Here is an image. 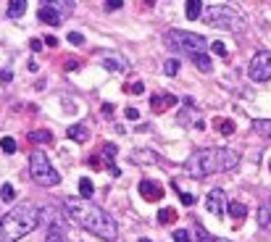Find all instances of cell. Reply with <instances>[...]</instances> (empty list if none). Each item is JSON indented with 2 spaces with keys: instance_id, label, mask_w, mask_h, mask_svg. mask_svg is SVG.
I'll use <instances>...</instances> for the list:
<instances>
[{
  "instance_id": "obj_1",
  "label": "cell",
  "mask_w": 271,
  "mask_h": 242,
  "mask_svg": "<svg viewBox=\"0 0 271 242\" xmlns=\"http://www.w3.org/2000/svg\"><path fill=\"white\" fill-rule=\"evenodd\" d=\"M64 205H66V216H69L74 224H79L82 229L98 234L100 239H116V237H118V224H116V219L108 216L103 208H98V205H93V203H84V200H79V198H66Z\"/></svg>"
},
{
  "instance_id": "obj_2",
  "label": "cell",
  "mask_w": 271,
  "mask_h": 242,
  "mask_svg": "<svg viewBox=\"0 0 271 242\" xmlns=\"http://www.w3.org/2000/svg\"><path fill=\"white\" fill-rule=\"evenodd\" d=\"M239 163V153L229 147H200L185 161V169L192 176H210L219 171H229Z\"/></svg>"
},
{
  "instance_id": "obj_3",
  "label": "cell",
  "mask_w": 271,
  "mask_h": 242,
  "mask_svg": "<svg viewBox=\"0 0 271 242\" xmlns=\"http://www.w3.org/2000/svg\"><path fill=\"white\" fill-rule=\"evenodd\" d=\"M40 219H42V210L35 205L11 208L8 214L0 219V242H19L32 229H37Z\"/></svg>"
},
{
  "instance_id": "obj_4",
  "label": "cell",
  "mask_w": 271,
  "mask_h": 242,
  "mask_svg": "<svg viewBox=\"0 0 271 242\" xmlns=\"http://www.w3.org/2000/svg\"><path fill=\"white\" fill-rule=\"evenodd\" d=\"M200 21H205L208 26H214V29H224V32H239V29L245 26V19L239 16L232 6H224V3L203 8Z\"/></svg>"
},
{
  "instance_id": "obj_5",
  "label": "cell",
  "mask_w": 271,
  "mask_h": 242,
  "mask_svg": "<svg viewBox=\"0 0 271 242\" xmlns=\"http://www.w3.org/2000/svg\"><path fill=\"white\" fill-rule=\"evenodd\" d=\"M166 45L176 53H185L190 58L205 53V40L195 32H182V29H169L166 32Z\"/></svg>"
},
{
  "instance_id": "obj_6",
  "label": "cell",
  "mask_w": 271,
  "mask_h": 242,
  "mask_svg": "<svg viewBox=\"0 0 271 242\" xmlns=\"http://www.w3.org/2000/svg\"><path fill=\"white\" fill-rule=\"evenodd\" d=\"M29 174H32V179L42 187H58L61 185V174L50 166L48 156H45L42 150H35V153L29 156Z\"/></svg>"
},
{
  "instance_id": "obj_7",
  "label": "cell",
  "mask_w": 271,
  "mask_h": 242,
  "mask_svg": "<svg viewBox=\"0 0 271 242\" xmlns=\"http://www.w3.org/2000/svg\"><path fill=\"white\" fill-rule=\"evenodd\" d=\"M248 74L253 82H268L271 79V53H255L250 66H248Z\"/></svg>"
},
{
  "instance_id": "obj_8",
  "label": "cell",
  "mask_w": 271,
  "mask_h": 242,
  "mask_svg": "<svg viewBox=\"0 0 271 242\" xmlns=\"http://www.w3.org/2000/svg\"><path fill=\"white\" fill-rule=\"evenodd\" d=\"M205 208L214 216H221L224 208H227V192H224L221 187H214V190L208 192V198H205Z\"/></svg>"
},
{
  "instance_id": "obj_9",
  "label": "cell",
  "mask_w": 271,
  "mask_h": 242,
  "mask_svg": "<svg viewBox=\"0 0 271 242\" xmlns=\"http://www.w3.org/2000/svg\"><path fill=\"white\" fill-rule=\"evenodd\" d=\"M137 187H140V195L145 200H150V203H158L163 198V187L158 185V182H153V179H142Z\"/></svg>"
},
{
  "instance_id": "obj_10",
  "label": "cell",
  "mask_w": 271,
  "mask_h": 242,
  "mask_svg": "<svg viewBox=\"0 0 271 242\" xmlns=\"http://www.w3.org/2000/svg\"><path fill=\"white\" fill-rule=\"evenodd\" d=\"M37 19H40V21H45L48 26H58V24L64 21V16L58 13V8H55L53 3H42V6H40V11H37Z\"/></svg>"
},
{
  "instance_id": "obj_11",
  "label": "cell",
  "mask_w": 271,
  "mask_h": 242,
  "mask_svg": "<svg viewBox=\"0 0 271 242\" xmlns=\"http://www.w3.org/2000/svg\"><path fill=\"white\" fill-rule=\"evenodd\" d=\"M100 153H103V158H105V166H108V171L113 174V176H118L122 174V169L113 163V156H116V145H111V142H105L103 147H100Z\"/></svg>"
},
{
  "instance_id": "obj_12",
  "label": "cell",
  "mask_w": 271,
  "mask_h": 242,
  "mask_svg": "<svg viewBox=\"0 0 271 242\" xmlns=\"http://www.w3.org/2000/svg\"><path fill=\"white\" fill-rule=\"evenodd\" d=\"M153 111L156 113H161V111H169V108H174L176 105V98L174 95H153Z\"/></svg>"
},
{
  "instance_id": "obj_13",
  "label": "cell",
  "mask_w": 271,
  "mask_h": 242,
  "mask_svg": "<svg viewBox=\"0 0 271 242\" xmlns=\"http://www.w3.org/2000/svg\"><path fill=\"white\" fill-rule=\"evenodd\" d=\"M132 161L134 163H161V158L153 153V150H134V153H132Z\"/></svg>"
},
{
  "instance_id": "obj_14",
  "label": "cell",
  "mask_w": 271,
  "mask_h": 242,
  "mask_svg": "<svg viewBox=\"0 0 271 242\" xmlns=\"http://www.w3.org/2000/svg\"><path fill=\"white\" fill-rule=\"evenodd\" d=\"M258 224H261V229L271 232V198H268V203H263L261 210H258Z\"/></svg>"
},
{
  "instance_id": "obj_15",
  "label": "cell",
  "mask_w": 271,
  "mask_h": 242,
  "mask_svg": "<svg viewBox=\"0 0 271 242\" xmlns=\"http://www.w3.org/2000/svg\"><path fill=\"white\" fill-rule=\"evenodd\" d=\"M103 66L113 71V74H124L127 71V64H124V58H103Z\"/></svg>"
},
{
  "instance_id": "obj_16",
  "label": "cell",
  "mask_w": 271,
  "mask_h": 242,
  "mask_svg": "<svg viewBox=\"0 0 271 242\" xmlns=\"http://www.w3.org/2000/svg\"><path fill=\"white\" fill-rule=\"evenodd\" d=\"M203 8H205V6L200 3V0H190V3L185 6L187 19H192V21H195V19H200V16H203Z\"/></svg>"
},
{
  "instance_id": "obj_17",
  "label": "cell",
  "mask_w": 271,
  "mask_h": 242,
  "mask_svg": "<svg viewBox=\"0 0 271 242\" xmlns=\"http://www.w3.org/2000/svg\"><path fill=\"white\" fill-rule=\"evenodd\" d=\"M87 137H89V132H87V127H69V140H74V142H87Z\"/></svg>"
},
{
  "instance_id": "obj_18",
  "label": "cell",
  "mask_w": 271,
  "mask_h": 242,
  "mask_svg": "<svg viewBox=\"0 0 271 242\" xmlns=\"http://www.w3.org/2000/svg\"><path fill=\"white\" fill-rule=\"evenodd\" d=\"M24 11H26L24 0H13V3H8V19H21Z\"/></svg>"
},
{
  "instance_id": "obj_19",
  "label": "cell",
  "mask_w": 271,
  "mask_h": 242,
  "mask_svg": "<svg viewBox=\"0 0 271 242\" xmlns=\"http://www.w3.org/2000/svg\"><path fill=\"white\" fill-rule=\"evenodd\" d=\"M214 124H216L219 134H224V137H229V134H234V121H232V118H216Z\"/></svg>"
},
{
  "instance_id": "obj_20",
  "label": "cell",
  "mask_w": 271,
  "mask_h": 242,
  "mask_svg": "<svg viewBox=\"0 0 271 242\" xmlns=\"http://www.w3.org/2000/svg\"><path fill=\"white\" fill-rule=\"evenodd\" d=\"M93 192H95L93 182H89L87 176H82V179H79V195H82L84 200H89V198H93Z\"/></svg>"
},
{
  "instance_id": "obj_21",
  "label": "cell",
  "mask_w": 271,
  "mask_h": 242,
  "mask_svg": "<svg viewBox=\"0 0 271 242\" xmlns=\"http://www.w3.org/2000/svg\"><path fill=\"white\" fill-rule=\"evenodd\" d=\"M53 134L48 129H37V132H29V142H50Z\"/></svg>"
},
{
  "instance_id": "obj_22",
  "label": "cell",
  "mask_w": 271,
  "mask_h": 242,
  "mask_svg": "<svg viewBox=\"0 0 271 242\" xmlns=\"http://www.w3.org/2000/svg\"><path fill=\"white\" fill-rule=\"evenodd\" d=\"M192 60H195V66H198L200 71H205V74H210V71H214V64H210V58H208L205 53H203V55H195Z\"/></svg>"
},
{
  "instance_id": "obj_23",
  "label": "cell",
  "mask_w": 271,
  "mask_h": 242,
  "mask_svg": "<svg viewBox=\"0 0 271 242\" xmlns=\"http://www.w3.org/2000/svg\"><path fill=\"white\" fill-rule=\"evenodd\" d=\"M253 129L258 132L261 137H268V140H271V121H263V118H261V121H253Z\"/></svg>"
},
{
  "instance_id": "obj_24",
  "label": "cell",
  "mask_w": 271,
  "mask_h": 242,
  "mask_svg": "<svg viewBox=\"0 0 271 242\" xmlns=\"http://www.w3.org/2000/svg\"><path fill=\"white\" fill-rule=\"evenodd\" d=\"M245 214H248V208H245L243 203H237V200L229 203V216H232V219H243Z\"/></svg>"
},
{
  "instance_id": "obj_25",
  "label": "cell",
  "mask_w": 271,
  "mask_h": 242,
  "mask_svg": "<svg viewBox=\"0 0 271 242\" xmlns=\"http://www.w3.org/2000/svg\"><path fill=\"white\" fill-rule=\"evenodd\" d=\"M158 221H161V224H174V221H176V214H174L171 208H161V210H158Z\"/></svg>"
},
{
  "instance_id": "obj_26",
  "label": "cell",
  "mask_w": 271,
  "mask_h": 242,
  "mask_svg": "<svg viewBox=\"0 0 271 242\" xmlns=\"http://www.w3.org/2000/svg\"><path fill=\"white\" fill-rule=\"evenodd\" d=\"M0 150H3V153H16V140H13V137H3V140H0Z\"/></svg>"
},
{
  "instance_id": "obj_27",
  "label": "cell",
  "mask_w": 271,
  "mask_h": 242,
  "mask_svg": "<svg viewBox=\"0 0 271 242\" xmlns=\"http://www.w3.org/2000/svg\"><path fill=\"white\" fill-rule=\"evenodd\" d=\"M179 60L176 58H171V60H166V64H163V71H166V77H176V71H179Z\"/></svg>"
},
{
  "instance_id": "obj_28",
  "label": "cell",
  "mask_w": 271,
  "mask_h": 242,
  "mask_svg": "<svg viewBox=\"0 0 271 242\" xmlns=\"http://www.w3.org/2000/svg\"><path fill=\"white\" fill-rule=\"evenodd\" d=\"M0 198H3L6 203H11L13 198H16V190H13V185H3V187H0Z\"/></svg>"
},
{
  "instance_id": "obj_29",
  "label": "cell",
  "mask_w": 271,
  "mask_h": 242,
  "mask_svg": "<svg viewBox=\"0 0 271 242\" xmlns=\"http://www.w3.org/2000/svg\"><path fill=\"white\" fill-rule=\"evenodd\" d=\"M195 234H198V242H229V239H216V237H210L205 229H200V226H198V232H195Z\"/></svg>"
},
{
  "instance_id": "obj_30",
  "label": "cell",
  "mask_w": 271,
  "mask_h": 242,
  "mask_svg": "<svg viewBox=\"0 0 271 242\" xmlns=\"http://www.w3.org/2000/svg\"><path fill=\"white\" fill-rule=\"evenodd\" d=\"M174 242H192L187 229H174Z\"/></svg>"
},
{
  "instance_id": "obj_31",
  "label": "cell",
  "mask_w": 271,
  "mask_h": 242,
  "mask_svg": "<svg viewBox=\"0 0 271 242\" xmlns=\"http://www.w3.org/2000/svg\"><path fill=\"white\" fill-rule=\"evenodd\" d=\"M142 89H145V84H142V82H132V84L127 87V93H132V95H140Z\"/></svg>"
},
{
  "instance_id": "obj_32",
  "label": "cell",
  "mask_w": 271,
  "mask_h": 242,
  "mask_svg": "<svg viewBox=\"0 0 271 242\" xmlns=\"http://www.w3.org/2000/svg\"><path fill=\"white\" fill-rule=\"evenodd\" d=\"M210 50H214L216 55H227V45H224V42H214V45H210Z\"/></svg>"
},
{
  "instance_id": "obj_33",
  "label": "cell",
  "mask_w": 271,
  "mask_h": 242,
  "mask_svg": "<svg viewBox=\"0 0 271 242\" xmlns=\"http://www.w3.org/2000/svg\"><path fill=\"white\" fill-rule=\"evenodd\" d=\"M45 242H64V232H48Z\"/></svg>"
},
{
  "instance_id": "obj_34",
  "label": "cell",
  "mask_w": 271,
  "mask_h": 242,
  "mask_svg": "<svg viewBox=\"0 0 271 242\" xmlns=\"http://www.w3.org/2000/svg\"><path fill=\"white\" fill-rule=\"evenodd\" d=\"M69 42H71V45H82V42H84V37H82L79 32H71V35H69Z\"/></svg>"
},
{
  "instance_id": "obj_35",
  "label": "cell",
  "mask_w": 271,
  "mask_h": 242,
  "mask_svg": "<svg viewBox=\"0 0 271 242\" xmlns=\"http://www.w3.org/2000/svg\"><path fill=\"white\" fill-rule=\"evenodd\" d=\"M179 200H182L185 205H192V203H195V198H192V195H187V192H179Z\"/></svg>"
},
{
  "instance_id": "obj_36",
  "label": "cell",
  "mask_w": 271,
  "mask_h": 242,
  "mask_svg": "<svg viewBox=\"0 0 271 242\" xmlns=\"http://www.w3.org/2000/svg\"><path fill=\"white\" fill-rule=\"evenodd\" d=\"M127 118L137 121V118H140V111H137V108H127Z\"/></svg>"
},
{
  "instance_id": "obj_37",
  "label": "cell",
  "mask_w": 271,
  "mask_h": 242,
  "mask_svg": "<svg viewBox=\"0 0 271 242\" xmlns=\"http://www.w3.org/2000/svg\"><path fill=\"white\" fill-rule=\"evenodd\" d=\"M77 66H79V60H77V58H69V60H66V71H74Z\"/></svg>"
},
{
  "instance_id": "obj_38",
  "label": "cell",
  "mask_w": 271,
  "mask_h": 242,
  "mask_svg": "<svg viewBox=\"0 0 271 242\" xmlns=\"http://www.w3.org/2000/svg\"><path fill=\"white\" fill-rule=\"evenodd\" d=\"M42 40H45V45H50V48H55V45H58V37H53V35L42 37Z\"/></svg>"
},
{
  "instance_id": "obj_39",
  "label": "cell",
  "mask_w": 271,
  "mask_h": 242,
  "mask_svg": "<svg viewBox=\"0 0 271 242\" xmlns=\"http://www.w3.org/2000/svg\"><path fill=\"white\" fill-rule=\"evenodd\" d=\"M105 8H108V11H118L122 3H118V0H111V3H105Z\"/></svg>"
},
{
  "instance_id": "obj_40",
  "label": "cell",
  "mask_w": 271,
  "mask_h": 242,
  "mask_svg": "<svg viewBox=\"0 0 271 242\" xmlns=\"http://www.w3.org/2000/svg\"><path fill=\"white\" fill-rule=\"evenodd\" d=\"M0 79H3V82L8 84V82L13 79V74H11V71H0Z\"/></svg>"
},
{
  "instance_id": "obj_41",
  "label": "cell",
  "mask_w": 271,
  "mask_h": 242,
  "mask_svg": "<svg viewBox=\"0 0 271 242\" xmlns=\"http://www.w3.org/2000/svg\"><path fill=\"white\" fill-rule=\"evenodd\" d=\"M29 45H32V50H42V40H32Z\"/></svg>"
},
{
  "instance_id": "obj_42",
  "label": "cell",
  "mask_w": 271,
  "mask_h": 242,
  "mask_svg": "<svg viewBox=\"0 0 271 242\" xmlns=\"http://www.w3.org/2000/svg\"><path fill=\"white\" fill-rule=\"evenodd\" d=\"M103 113H105V116H111V113H113V105H111V103H105V105H103Z\"/></svg>"
},
{
  "instance_id": "obj_43",
  "label": "cell",
  "mask_w": 271,
  "mask_h": 242,
  "mask_svg": "<svg viewBox=\"0 0 271 242\" xmlns=\"http://www.w3.org/2000/svg\"><path fill=\"white\" fill-rule=\"evenodd\" d=\"M140 242H153V239H145V237H142V239H140Z\"/></svg>"
},
{
  "instance_id": "obj_44",
  "label": "cell",
  "mask_w": 271,
  "mask_h": 242,
  "mask_svg": "<svg viewBox=\"0 0 271 242\" xmlns=\"http://www.w3.org/2000/svg\"><path fill=\"white\" fill-rule=\"evenodd\" d=\"M268 169H271V163H268Z\"/></svg>"
}]
</instances>
